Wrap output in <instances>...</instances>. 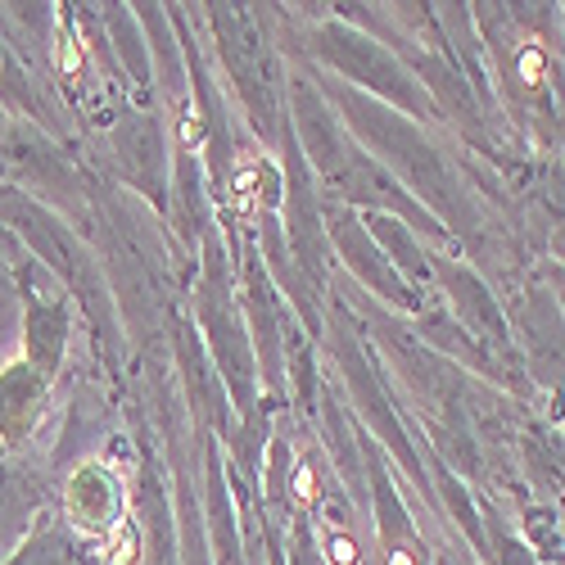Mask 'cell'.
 <instances>
[{
    "instance_id": "5",
    "label": "cell",
    "mask_w": 565,
    "mask_h": 565,
    "mask_svg": "<svg viewBox=\"0 0 565 565\" xmlns=\"http://www.w3.org/2000/svg\"><path fill=\"white\" fill-rule=\"evenodd\" d=\"M290 498H294L299 507H312V502H317V471H312L308 462H299V466H294V480H290Z\"/></svg>"
},
{
    "instance_id": "4",
    "label": "cell",
    "mask_w": 565,
    "mask_h": 565,
    "mask_svg": "<svg viewBox=\"0 0 565 565\" xmlns=\"http://www.w3.org/2000/svg\"><path fill=\"white\" fill-rule=\"evenodd\" d=\"M136 552H141L136 525H123V529H118V543L109 547V561H104V565H136Z\"/></svg>"
},
{
    "instance_id": "3",
    "label": "cell",
    "mask_w": 565,
    "mask_h": 565,
    "mask_svg": "<svg viewBox=\"0 0 565 565\" xmlns=\"http://www.w3.org/2000/svg\"><path fill=\"white\" fill-rule=\"evenodd\" d=\"M326 561L330 565H358L362 561V547L353 543V534H330L326 538Z\"/></svg>"
},
{
    "instance_id": "8",
    "label": "cell",
    "mask_w": 565,
    "mask_h": 565,
    "mask_svg": "<svg viewBox=\"0 0 565 565\" xmlns=\"http://www.w3.org/2000/svg\"><path fill=\"white\" fill-rule=\"evenodd\" d=\"M177 136H181V150H199V141H204V118H199L195 104H186V118L177 123Z\"/></svg>"
},
{
    "instance_id": "1",
    "label": "cell",
    "mask_w": 565,
    "mask_h": 565,
    "mask_svg": "<svg viewBox=\"0 0 565 565\" xmlns=\"http://www.w3.org/2000/svg\"><path fill=\"white\" fill-rule=\"evenodd\" d=\"M547 73H552L547 46H543V41H525V46L516 50V82H520L525 91H538V86L547 82Z\"/></svg>"
},
{
    "instance_id": "7",
    "label": "cell",
    "mask_w": 565,
    "mask_h": 565,
    "mask_svg": "<svg viewBox=\"0 0 565 565\" xmlns=\"http://www.w3.org/2000/svg\"><path fill=\"white\" fill-rule=\"evenodd\" d=\"M258 199H263L267 208L281 204V172H276L267 159H258Z\"/></svg>"
},
{
    "instance_id": "2",
    "label": "cell",
    "mask_w": 565,
    "mask_h": 565,
    "mask_svg": "<svg viewBox=\"0 0 565 565\" xmlns=\"http://www.w3.org/2000/svg\"><path fill=\"white\" fill-rule=\"evenodd\" d=\"M231 199L240 213H254L263 199H258V159L254 163H240L236 168V181H231Z\"/></svg>"
},
{
    "instance_id": "6",
    "label": "cell",
    "mask_w": 565,
    "mask_h": 565,
    "mask_svg": "<svg viewBox=\"0 0 565 565\" xmlns=\"http://www.w3.org/2000/svg\"><path fill=\"white\" fill-rule=\"evenodd\" d=\"M59 73H64L68 82H77V73H82V46H77V37H68V32H59Z\"/></svg>"
},
{
    "instance_id": "9",
    "label": "cell",
    "mask_w": 565,
    "mask_h": 565,
    "mask_svg": "<svg viewBox=\"0 0 565 565\" xmlns=\"http://www.w3.org/2000/svg\"><path fill=\"white\" fill-rule=\"evenodd\" d=\"M385 565H416V552H412V547H389Z\"/></svg>"
}]
</instances>
